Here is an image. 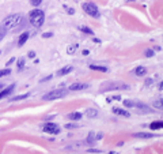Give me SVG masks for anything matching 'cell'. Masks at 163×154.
Segmentation results:
<instances>
[{
	"mask_svg": "<svg viewBox=\"0 0 163 154\" xmlns=\"http://www.w3.org/2000/svg\"><path fill=\"white\" fill-rule=\"evenodd\" d=\"M25 22L26 18L22 14H12V15H8L7 18L3 19L2 27L4 30H18L25 25Z\"/></svg>",
	"mask_w": 163,
	"mask_h": 154,
	"instance_id": "obj_1",
	"label": "cell"
},
{
	"mask_svg": "<svg viewBox=\"0 0 163 154\" xmlns=\"http://www.w3.org/2000/svg\"><path fill=\"white\" fill-rule=\"evenodd\" d=\"M29 21H30V23L34 27H41L42 25H44L45 22V14L42 10H33V11H30V14H29Z\"/></svg>",
	"mask_w": 163,
	"mask_h": 154,
	"instance_id": "obj_2",
	"label": "cell"
},
{
	"mask_svg": "<svg viewBox=\"0 0 163 154\" xmlns=\"http://www.w3.org/2000/svg\"><path fill=\"white\" fill-rule=\"evenodd\" d=\"M83 11L87 14V15H90L91 18H99L101 17V12L99 10L97 7V4L93 3V2H87L83 4Z\"/></svg>",
	"mask_w": 163,
	"mask_h": 154,
	"instance_id": "obj_3",
	"label": "cell"
},
{
	"mask_svg": "<svg viewBox=\"0 0 163 154\" xmlns=\"http://www.w3.org/2000/svg\"><path fill=\"white\" fill-rule=\"evenodd\" d=\"M67 93H68V90H65V89H56V90H52L49 93L44 94L42 98L46 100V101H53L57 98H63L64 95H67Z\"/></svg>",
	"mask_w": 163,
	"mask_h": 154,
	"instance_id": "obj_4",
	"label": "cell"
},
{
	"mask_svg": "<svg viewBox=\"0 0 163 154\" xmlns=\"http://www.w3.org/2000/svg\"><path fill=\"white\" fill-rule=\"evenodd\" d=\"M44 131L48 132V134H53V135H56V134L60 132V127L55 123H46L44 126Z\"/></svg>",
	"mask_w": 163,
	"mask_h": 154,
	"instance_id": "obj_5",
	"label": "cell"
},
{
	"mask_svg": "<svg viewBox=\"0 0 163 154\" xmlns=\"http://www.w3.org/2000/svg\"><path fill=\"white\" fill-rule=\"evenodd\" d=\"M88 87V85L87 83H80V82H78V83H72L69 86V90H72V91H78V90H84V89H87Z\"/></svg>",
	"mask_w": 163,
	"mask_h": 154,
	"instance_id": "obj_6",
	"label": "cell"
},
{
	"mask_svg": "<svg viewBox=\"0 0 163 154\" xmlns=\"http://www.w3.org/2000/svg\"><path fill=\"white\" fill-rule=\"evenodd\" d=\"M112 110H113V113L118 115V116H124V117H129V116H131V113H129L126 109H122V108H117V107H114Z\"/></svg>",
	"mask_w": 163,
	"mask_h": 154,
	"instance_id": "obj_7",
	"label": "cell"
},
{
	"mask_svg": "<svg viewBox=\"0 0 163 154\" xmlns=\"http://www.w3.org/2000/svg\"><path fill=\"white\" fill-rule=\"evenodd\" d=\"M72 70H74V67H72V66H65V67H63V68H60L59 71H57V75H59V76L67 75V74L72 72Z\"/></svg>",
	"mask_w": 163,
	"mask_h": 154,
	"instance_id": "obj_8",
	"label": "cell"
},
{
	"mask_svg": "<svg viewBox=\"0 0 163 154\" xmlns=\"http://www.w3.org/2000/svg\"><path fill=\"white\" fill-rule=\"evenodd\" d=\"M14 87H15V85H11V86H8V87H6V89L0 90V98H4V97H7L10 93H12Z\"/></svg>",
	"mask_w": 163,
	"mask_h": 154,
	"instance_id": "obj_9",
	"label": "cell"
},
{
	"mask_svg": "<svg viewBox=\"0 0 163 154\" xmlns=\"http://www.w3.org/2000/svg\"><path fill=\"white\" fill-rule=\"evenodd\" d=\"M29 37H30V34L26 31V33H22L21 37H19V40H18V45L19 46H22V45H25L26 44V41L29 40Z\"/></svg>",
	"mask_w": 163,
	"mask_h": 154,
	"instance_id": "obj_10",
	"label": "cell"
},
{
	"mask_svg": "<svg viewBox=\"0 0 163 154\" xmlns=\"http://www.w3.org/2000/svg\"><path fill=\"white\" fill-rule=\"evenodd\" d=\"M135 74H136V76H144L147 74V68L144 66H139L135 68Z\"/></svg>",
	"mask_w": 163,
	"mask_h": 154,
	"instance_id": "obj_11",
	"label": "cell"
},
{
	"mask_svg": "<svg viewBox=\"0 0 163 154\" xmlns=\"http://www.w3.org/2000/svg\"><path fill=\"white\" fill-rule=\"evenodd\" d=\"M133 136L135 138H141V139H150V138H154V134H151V132H137Z\"/></svg>",
	"mask_w": 163,
	"mask_h": 154,
	"instance_id": "obj_12",
	"label": "cell"
},
{
	"mask_svg": "<svg viewBox=\"0 0 163 154\" xmlns=\"http://www.w3.org/2000/svg\"><path fill=\"white\" fill-rule=\"evenodd\" d=\"M90 70L101 71V72H106V71H107V68L105 66H97V64H90Z\"/></svg>",
	"mask_w": 163,
	"mask_h": 154,
	"instance_id": "obj_13",
	"label": "cell"
},
{
	"mask_svg": "<svg viewBox=\"0 0 163 154\" xmlns=\"http://www.w3.org/2000/svg\"><path fill=\"white\" fill-rule=\"evenodd\" d=\"M68 119L69 120H74V121H78V120L82 119V113L80 112H72L68 115Z\"/></svg>",
	"mask_w": 163,
	"mask_h": 154,
	"instance_id": "obj_14",
	"label": "cell"
},
{
	"mask_svg": "<svg viewBox=\"0 0 163 154\" xmlns=\"http://www.w3.org/2000/svg\"><path fill=\"white\" fill-rule=\"evenodd\" d=\"M86 115H87V117H97L98 116V110L97 109H94V108H90V109H87L86 110Z\"/></svg>",
	"mask_w": 163,
	"mask_h": 154,
	"instance_id": "obj_15",
	"label": "cell"
},
{
	"mask_svg": "<svg viewBox=\"0 0 163 154\" xmlns=\"http://www.w3.org/2000/svg\"><path fill=\"white\" fill-rule=\"evenodd\" d=\"M102 136H103L102 134H97V135H95L94 132H91L90 135H88V138H87V142H95L97 139H101Z\"/></svg>",
	"mask_w": 163,
	"mask_h": 154,
	"instance_id": "obj_16",
	"label": "cell"
},
{
	"mask_svg": "<svg viewBox=\"0 0 163 154\" xmlns=\"http://www.w3.org/2000/svg\"><path fill=\"white\" fill-rule=\"evenodd\" d=\"M150 128L152 129V131H155V129H162L163 128V123L162 121H154L150 124Z\"/></svg>",
	"mask_w": 163,
	"mask_h": 154,
	"instance_id": "obj_17",
	"label": "cell"
},
{
	"mask_svg": "<svg viewBox=\"0 0 163 154\" xmlns=\"http://www.w3.org/2000/svg\"><path fill=\"white\" fill-rule=\"evenodd\" d=\"M78 51V44H71L67 48V53L68 55H75V52Z\"/></svg>",
	"mask_w": 163,
	"mask_h": 154,
	"instance_id": "obj_18",
	"label": "cell"
},
{
	"mask_svg": "<svg viewBox=\"0 0 163 154\" xmlns=\"http://www.w3.org/2000/svg\"><path fill=\"white\" fill-rule=\"evenodd\" d=\"M79 30H80V31H83L84 34H91V36L94 34V31L91 30L90 27H87V26H80V27H79Z\"/></svg>",
	"mask_w": 163,
	"mask_h": 154,
	"instance_id": "obj_19",
	"label": "cell"
},
{
	"mask_svg": "<svg viewBox=\"0 0 163 154\" xmlns=\"http://www.w3.org/2000/svg\"><path fill=\"white\" fill-rule=\"evenodd\" d=\"M124 107H126V108H135V102L131 100H125L124 101Z\"/></svg>",
	"mask_w": 163,
	"mask_h": 154,
	"instance_id": "obj_20",
	"label": "cell"
},
{
	"mask_svg": "<svg viewBox=\"0 0 163 154\" xmlns=\"http://www.w3.org/2000/svg\"><path fill=\"white\" fill-rule=\"evenodd\" d=\"M11 74V70L10 68H3V70H0V78L2 76H7V75H10Z\"/></svg>",
	"mask_w": 163,
	"mask_h": 154,
	"instance_id": "obj_21",
	"label": "cell"
},
{
	"mask_svg": "<svg viewBox=\"0 0 163 154\" xmlns=\"http://www.w3.org/2000/svg\"><path fill=\"white\" fill-rule=\"evenodd\" d=\"M154 107L156 108V109H162V98H158V101H155L154 102Z\"/></svg>",
	"mask_w": 163,
	"mask_h": 154,
	"instance_id": "obj_22",
	"label": "cell"
},
{
	"mask_svg": "<svg viewBox=\"0 0 163 154\" xmlns=\"http://www.w3.org/2000/svg\"><path fill=\"white\" fill-rule=\"evenodd\" d=\"M23 67H25V59H23V57H21V59L18 60V68L22 70Z\"/></svg>",
	"mask_w": 163,
	"mask_h": 154,
	"instance_id": "obj_23",
	"label": "cell"
},
{
	"mask_svg": "<svg viewBox=\"0 0 163 154\" xmlns=\"http://www.w3.org/2000/svg\"><path fill=\"white\" fill-rule=\"evenodd\" d=\"M29 94H22V95H18V97L12 98V101H19V100H23V98H27Z\"/></svg>",
	"mask_w": 163,
	"mask_h": 154,
	"instance_id": "obj_24",
	"label": "cell"
},
{
	"mask_svg": "<svg viewBox=\"0 0 163 154\" xmlns=\"http://www.w3.org/2000/svg\"><path fill=\"white\" fill-rule=\"evenodd\" d=\"M144 55H146L147 57H152V56H154V51H152V49H147V51L144 52Z\"/></svg>",
	"mask_w": 163,
	"mask_h": 154,
	"instance_id": "obj_25",
	"label": "cell"
},
{
	"mask_svg": "<svg viewBox=\"0 0 163 154\" xmlns=\"http://www.w3.org/2000/svg\"><path fill=\"white\" fill-rule=\"evenodd\" d=\"M6 31H7V30H4V29L0 26V41H2L3 38H4V36H6Z\"/></svg>",
	"mask_w": 163,
	"mask_h": 154,
	"instance_id": "obj_26",
	"label": "cell"
},
{
	"mask_svg": "<svg viewBox=\"0 0 163 154\" xmlns=\"http://www.w3.org/2000/svg\"><path fill=\"white\" fill-rule=\"evenodd\" d=\"M30 3L33 4V6L37 7V6H40V4L42 3V0H30Z\"/></svg>",
	"mask_w": 163,
	"mask_h": 154,
	"instance_id": "obj_27",
	"label": "cell"
},
{
	"mask_svg": "<svg viewBox=\"0 0 163 154\" xmlns=\"http://www.w3.org/2000/svg\"><path fill=\"white\" fill-rule=\"evenodd\" d=\"M78 126L76 124H71V123H68V124H65V128H68V129H71V128H76Z\"/></svg>",
	"mask_w": 163,
	"mask_h": 154,
	"instance_id": "obj_28",
	"label": "cell"
},
{
	"mask_svg": "<svg viewBox=\"0 0 163 154\" xmlns=\"http://www.w3.org/2000/svg\"><path fill=\"white\" fill-rule=\"evenodd\" d=\"M29 57H30V59H34V57H35V52L34 51H30V52H29V55H27Z\"/></svg>",
	"mask_w": 163,
	"mask_h": 154,
	"instance_id": "obj_29",
	"label": "cell"
},
{
	"mask_svg": "<svg viewBox=\"0 0 163 154\" xmlns=\"http://www.w3.org/2000/svg\"><path fill=\"white\" fill-rule=\"evenodd\" d=\"M42 37H45V38H46V37H52V33H45Z\"/></svg>",
	"mask_w": 163,
	"mask_h": 154,
	"instance_id": "obj_30",
	"label": "cell"
},
{
	"mask_svg": "<svg viewBox=\"0 0 163 154\" xmlns=\"http://www.w3.org/2000/svg\"><path fill=\"white\" fill-rule=\"evenodd\" d=\"M82 53H83V55H84V56H87V55H88V53H90V52H88V51H87V49H84V51H83V52H82Z\"/></svg>",
	"mask_w": 163,
	"mask_h": 154,
	"instance_id": "obj_31",
	"label": "cell"
},
{
	"mask_svg": "<svg viewBox=\"0 0 163 154\" xmlns=\"http://www.w3.org/2000/svg\"><path fill=\"white\" fill-rule=\"evenodd\" d=\"M75 11H74V10L72 8H68V14H71V15H72V14H74Z\"/></svg>",
	"mask_w": 163,
	"mask_h": 154,
	"instance_id": "obj_32",
	"label": "cell"
},
{
	"mask_svg": "<svg viewBox=\"0 0 163 154\" xmlns=\"http://www.w3.org/2000/svg\"><path fill=\"white\" fill-rule=\"evenodd\" d=\"M158 89H159V90H162V89H163V85H162V82H160L159 85H158Z\"/></svg>",
	"mask_w": 163,
	"mask_h": 154,
	"instance_id": "obj_33",
	"label": "cell"
},
{
	"mask_svg": "<svg viewBox=\"0 0 163 154\" xmlns=\"http://www.w3.org/2000/svg\"><path fill=\"white\" fill-rule=\"evenodd\" d=\"M90 153H101L99 150H90Z\"/></svg>",
	"mask_w": 163,
	"mask_h": 154,
	"instance_id": "obj_34",
	"label": "cell"
},
{
	"mask_svg": "<svg viewBox=\"0 0 163 154\" xmlns=\"http://www.w3.org/2000/svg\"><path fill=\"white\" fill-rule=\"evenodd\" d=\"M3 87H4V85H2V83H0V90H3Z\"/></svg>",
	"mask_w": 163,
	"mask_h": 154,
	"instance_id": "obj_35",
	"label": "cell"
}]
</instances>
